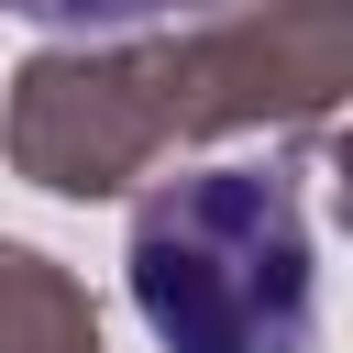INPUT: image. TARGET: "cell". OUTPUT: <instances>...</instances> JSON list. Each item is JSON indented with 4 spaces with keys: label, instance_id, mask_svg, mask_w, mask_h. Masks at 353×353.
I'll list each match as a JSON object with an SVG mask.
<instances>
[{
    "label": "cell",
    "instance_id": "1",
    "mask_svg": "<svg viewBox=\"0 0 353 353\" xmlns=\"http://www.w3.org/2000/svg\"><path fill=\"white\" fill-rule=\"evenodd\" d=\"M132 298L176 353H298L309 342V232L254 165L176 176L132 221Z\"/></svg>",
    "mask_w": 353,
    "mask_h": 353
},
{
    "label": "cell",
    "instance_id": "2",
    "mask_svg": "<svg viewBox=\"0 0 353 353\" xmlns=\"http://www.w3.org/2000/svg\"><path fill=\"white\" fill-rule=\"evenodd\" d=\"M22 22H55V33H99V22H143V11H165V0H11Z\"/></svg>",
    "mask_w": 353,
    "mask_h": 353
}]
</instances>
